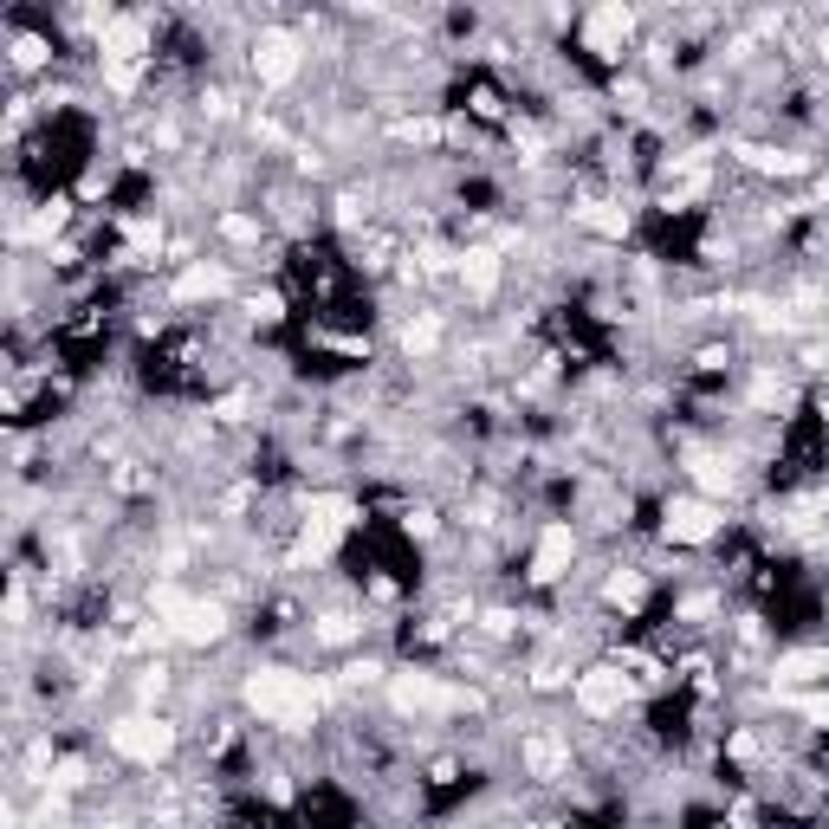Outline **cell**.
Returning <instances> with one entry per match:
<instances>
[{
    "mask_svg": "<svg viewBox=\"0 0 829 829\" xmlns=\"http://www.w3.org/2000/svg\"><path fill=\"white\" fill-rule=\"evenodd\" d=\"M246 706L259 713V720H273V726H311V713H318V700H311V681L293 674V668H259L253 681H246Z\"/></svg>",
    "mask_w": 829,
    "mask_h": 829,
    "instance_id": "6da1fadb",
    "label": "cell"
},
{
    "mask_svg": "<svg viewBox=\"0 0 829 829\" xmlns=\"http://www.w3.org/2000/svg\"><path fill=\"white\" fill-rule=\"evenodd\" d=\"M110 745H117L124 758H137V765H162V758L176 752V726L137 713V720H117V726H110Z\"/></svg>",
    "mask_w": 829,
    "mask_h": 829,
    "instance_id": "7a4b0ae2",
    "label": "cell"
},
{
    "mask_svg": "<svg viewBox=\"0 0 829 829\" xmlns=\"http://www.w3.org/2000/svg\"><path fill=\"white\" fill-rule=\"evenodd\" d=\"M298 59H305L298 33L273 26V33H259V46H253V72H259V85H293V78H298Z\"/></svg>",
    "mask_w": 829,
    "mask_h": 829,
    "instance_id": "3957f363",
    "label": "cell"
},
{
    "mask_svg": "<svg viewBox=\"0 0 829 829\" xmlns=\"http://www.w3.org/2000/svg\"><path fill=\"white\" fill-rule=\"evenodd\" d=\"M156 609L176 623L182 641H221V609L214 603H195V596H176V589H162L156 596Z\"/></svg>",
    "mask_w": 829,
    "mask_h": 829,
    "instance_id": "277c9868",
    "label": "cell"
},
{
    "mask_svg": "<svg viewBox=\"0 0 829 829\" xmlns=\"http://www.w3.org/2000/svg\"><path fill=\"white\" fill-rule=\"evenodd\" d=\"M713 532H720V512H713L706 499H674V506H668V538H681V544H706Z\"/></svg>",
    "mask_w": 829,
    "mask_h": 829,
    "instance_id": "5b68a950",
    "label": "cell"
},
{
    "mask_svg": "<svg viewBox=\"0 0 829 829\" xmlns=\"http://www.w3.org/2000/svg\"><path fill=\"white\" fill-rule=\"evenodd\" d=\"M571 557H577V538H571V525H551V532L538 538L532 577H538V584H557V577L571 571Z\"/></svg>",
    "mask_w": 829,
    "mask_h": 829,
    "instance_id": "8992f818",
    "label": "cell"
},
{
    "mask_svg": "<svg viewBox=\"0 0 829 829\" xmlns=\"http://www.w3.org/2000/svg\"><path fill=\"white\" fill-rule=\"evenodd\" d=\"M623 700H629V681H623L616 668H596V674L577 681V706H584V713H616Z\"/></svg>",
    "mask_w": 829,
    "mask_h": 829,
    "instance_id": "52a82bcc",
    "label": "cell"
},
{
    "mask_svg": "<svg viewBox=\"0 0 829 829\" xmlns=\"http://www.w3.org/2000/svg\"><path fill=\"white\" fill-rule=\"evenodd\" d=\"M460 279H467V293L474 298H492V286H499V253H487V246L460 253Z\"/></svg>",
    "mask_w": 829,
    "mask_h": 829,
    "instance_id": "ba28073f",
    "label": "cell"
},
{
    "mask_svg": "<svg viewBox=\"0 0 829 829\" xmlns=\"http://www.w3.org/2000/svg\"><path fill=\"white\" fill-rule=\"evenodd\" d=\"M227 286H234L227 266H189V273L176 279V298H221Z\"/></svg>",
    "mask_w": 829,
    "mask_h": 829,
    "instance_id": "9c48e42d",
    "label": "cell"
},
{
    "mask_svg": "<svg viewBox=\"0 0 829 829\" xmlns=\"http://www.w3.org/2000/svg\"><path fill=\"white\" fill-rule=\"evenodd\" d=\"M589 40H596V52H623V40H629V13H623V7L589 13Z\"/></svg>",
    "mask_w": 829,
    "mask_h": 829,
    "instance_id": "30bf717a",
    "label": "cell"
}]
</instances>
